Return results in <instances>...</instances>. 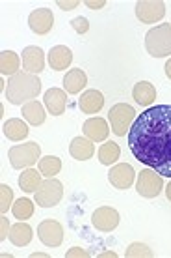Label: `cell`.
Wrapping results in <instances>:
<instances>
[{"mask_svg": "<svg viewBox=\"0 0 171 258\" xmlns=\"http://www.w3.org/2000/svg\"><path fill=\"white\" fill-rule=\"evenodd\" d=\"M78 4H80L78 0H67V2H65V0H58V8H62L64 12H69V10H75V8L78 6Z\"/></svg>", "mask_w": 171, "mask_h": 258, "instance_id": "d6a6232c", "label": "cell"}, {"mask_svg": "<svg viewBox=\"0 0 171 258\" xmlns=\"http://www.w3.org/2000/svg\"><path fill=\"white\" fill-rule=\"evenodd\" d=\"M71 26L76 34H86L89 30V21L86 17H75L71 21Z\"/></svg>", "mask_w": 171, "mask_h": 258, "instance_id": "4dcf8cb0", "label": "cell"}, {"mask_svg": "<svg viewBox=\"0 0 171 258\" xmlns=\"http://www.w3.org/2000/svg\"><path fill=\"white\" fill-rule=\"evenodd\" d=\"M101 256H102V258H108V256L115 258V256H117V252H114V251H108V252H102Z\"/></svg>", "mask_w": 171, "mask_h": 258, "instance_id": "8d00e7d4", "label": "cell"}, {"mask_svg": "<svg viewBox=\"0 0 171 258\" xmlns=\"http://www.w3.org/2000/svg\"><path fill=\"white\" fill-rule=\"evenodd\" d=\"M108 118H110L112 131H114L115 135L125 137L127 131H130L132 120L136 118V110H134V107H130V105H127V103H117L110 109Z\"/></svg>", "mask_w": 171, "mask_h": 258, "instance_id": "5b68a950", "label": "cell"}, {"mask_svg": "<svg viewBox=\"0 0 171 258\" xmlns=\"http://www.w3.org/2000/svg\"><path fill=\"white\" fill-rule=\"evenodd\" d=\"M165 75L171 79V58L167 60V64H165Z\"/></svg>", "mask_w": 171, "mask_h": 258, "instance_id": "d590c367", "label": "cell"}, {"mask_svg": "<svg viewBox=\"0 0 171 258\" xmlns=\"http://www.w3.org/2000/svg\"><path fill=\"white\" fill-rule=\"evenodd\" d=\"M108 133H110L108 123H106V120H102V118H89L88 122L84 123V135L88 137L89 141L101 142L106 139Z\"/></svg>", "mask_w": 171, "mask_h": 258, "instance_id": "d6986e66", "label": "cell"}, {"mask_svg": "<svg viewBox=\"0 0 171 258\" xmlns=\"http://www.w3.org/2000/svg\"><path fill=\"white\" fill-rule=\"evenodd\" d=\"M41 172L34 170V168H26L25 172L19 176V187L25 191V193H36L39 189V185L43 183L41 181Z\"/></svg>", "mask_w": 171, "mask_h": 258, "instance_id": "cb8c5ba5", "label": "cell"}, {"mask_svg": "<svg viewBox=\"0 0 171 258\" xmlns=\"http://www.w3.org/2000/svg\"><path fill=\"white\" fill-rule=\"evenodd\" d=\"M136 15L141 23L152 25L156 21H162L165 15V4L162 0H141L136 4Z\"/></svg>", "mask_w": 171, "mask_h": 258, "instance_id": "ba28073f", "label": "cell"}, {"mask_svg": "<svg viewBox=\"0 0 171 258\" xmlns=\"http://www.w3.org/2000/svg\"><path fill=\"white\" fill-rule=\"evenodd\" d=\"M39 92H41V81L38 75L28 71H19L8 81L6 99L12 105H23L36 99Z\"/></svg>", "mask_w": 171, "mask_h": 258, "instance_id": "7a4b0ae2", "label": "cell"}, {"mask_svg": "<svg viewBox=\"0 0 171 258\" xmlns=\"http://www.w3.org/2000/svg\"><path fill=\"white\" fill-rule=\"evenodd\" d=\"M12 200H13L12 187L6 185V183H2L0 185V212H2V215L8 212V208L12 206Z\"/></svg>", "mask_w": 171, "mask_h": 258, "instance_id": "f546056e", "label": "cell"}, {"mask_svg": "<svg viewBox=\"0 0 171 258\" xmlns=\"http://www.w3.org/2000/svg\"><path fill=\"white\" fill-rule=\"evenodd\" d=\"M38 236L47 247H60L64 241V226L54 219H45L38 226Z\"/></svg>", "mask_w": 171, "mask_h": 258, "instance_id": "9c48e42d", "label": "cell"}, {"mask_svg": "<svg viewBox=\"0 0 171 258\" xmlns=\"http://www.w3.org/2000/svg\"><path fill=\"white\" fill-rule=\"evenodd\" d=\"M52 25H54V15H52L51 10L47 8H39V10H34L30 15H28V26L30 30L39 36H45L52 30Z\"/></svg>", "mask_w": 171, "mask_h": 258, "instance_id": "7c38bea8", "label": "cell"}, {"mask_svg": "<svg viewBox=\"0 0 171 258\" xmlns=\"http://www.w3.org/2000/svg\"><path fill=\"white\" fill-rule=\"evenodd\" d=\"M78 107L84 114H97L104 107V96L99 90H86L78 99Z\"/></svg>", "mask_w": 171, "mask_h": 258, "instance_id": "2e32d148", "label": "cell"}, {"mask_svg": "<svg viewBox=\"0 0 171 258\" xmlns=\"http://www.w3.org/2000/svg\"><path fill=\"white\" fill-rule=\"evenodd\" d=\"M165 197H167V199L171 200V181L167 183V187H165Z\"/></svg>", "mask_w": 171, "mask_h": 258, "instance_id": "74e56055", "label": "cell"}, {"mask_svg": "<svg viewBox=\"0 0 171 258\" xmlns=\"http://www.w3.org/2000/svg\"><path fill=\"white\" fill-rule=\"evenodd\" d=\"M21 58L13 51H2L0 54V73L2 75H15L19 73Z\"/></svg>", "mask_w": 171, "mask_h": 258, "instance_id": "d4e9b609", "label": "cell"}, {"mask_svg": "<svg viewBox=\"0 0 171 258\" xmlns=\"http://www.w3.org/2000/svg\"><path fill=\"white\" fill-rule=\"evenodd\" d=\"M91 223H93V226H95L97 230H101V232H112L115 226L119 225V213H117L115 208L101 206L93 212Z\"/></svg>", "mask_w": 171, "mask_h": 258, "instance_id": "30bf717a", "label": "cell"}, {"mask_svg": "<svg viewBox=\"0 0 171 258\" xmlns=\"http://www.w3.org/2000/svg\"><path fill=\"white\" fill-rule=\"evenodd\" d=\"M39 172L45 176V178H54V176L62 170V161L54 157V155H47V157H41L38 163Z\"/></svg>", "mask_w": 171, "mask_h": 258, "instance_id": "4316f807", "label": "cell"}, {"mask_svg": "<svg viewBox=\"0 0 171 258\" xmlns=\"http://www.w3.org/2000/svg\"><path fill=\"white\" fill-rule=\"evenodd\" d=\"M88 84V75L80 68H73L65 73L64 77V88L67 94H78Z\"/></svg>", "mask_w": 171, "mask_h": 258, "instance_id": "ac0fdd59", "label": "cell"}, {"mask_svg": "<svg viewBox=\"0 0 171 258\" xmlns=\"http://www.w3.org/2000/svg\"><path fill=\"white\" fill-rule=\"evenodd\" d=\"M108 180H110V183H112L115 189L125 191V189H128L134 183V180H136V172H134L132 165H128V163H119V165H115V167L108 172Z\"/></svg>", "mask_w": 171, "mask_h": 258, "instance_id": "8fae6325", "label": "cell"}, {"mask_svg": "<svg viewBox=\"0 0 171 258\" xmlns=\"http://www.w3.org/2000/svg\"><path fill=\"white\" fill-rule=\"evenodd\" d=\"M65 256L67 258H88L89 252L84 251L82 247H73V249H69V251L65 252Z\"/></svg>", "mask_w": 171, "mask_h": 258, "instance_id": "1f68e13d", "label": "cell"}, {"mask_svg": "<svg viewBox=\"0 0 171 258\" xmlns=\"http://www.w3.org/2000/svg\"><path fill=\"white\" fill-rule=\"evenodd\" d=\"M125 256L127 258H152V252L145 243L136 241V243H130V245H128Z\"/></svg>", "mask_w": 171, "mask_h": 258, "instance_id": "f1b7e54d", "label": "cell"}, {"mask_svg": "<svg viewBox=\"0 0 171 258\" xmlns=\"http://www.w3.org/2000/svg\"><path fill=\"white\" fill-rule=\"evenodd\" d=\"M34 234H32V226L25 223V221H19L17 225H13L10 228V241H12L15 247H25L32 241Z\"/></svg>", "mask_w": 171, "mask_h": 258, "instance_id": "44dd1931", "label": "cell"}, {"mask_svg": "<svg viewBox=\"0 0 171 258\" xmlns=\"http://www.w3.org/2000/svg\"><path fill=\"white\" fill-rule=\"evenodd\" d=\"M45 258V256H47V254H45V252H34V254H32V258Z\"/></svg>", "mask_w": 171, "mask_h": 258, "instance_id": "f35d334b", "label": "cell"}, {"mask_svg": "<svg viewBox=\"0 0 171 258\" xmlns=\"http://www.w3.org/2000/svg\"><path fill=\"white\" fill-rule=\"evenodd\" d=\"M23 116L28 123H32V125H41L45 122V109L43 105L32 99V101H28V103L23 105Z\"/></svg>", "mask_w": 171, "mask_h": 258, "instance_id": "7402d4cb", "label": "cell"}, {"mask_svg": "<svg viewBox=\"0 0 171 258\" xmlns=\"http://www.w3.org/2000/svg\"><path fill=\"white\" fill-rule=\"evenodd\" d=\"M43 101L52 116H60V114H64L65 107H67V94L62 88H51L45 92Z\"/></svg>", "mask_w": 171, "mask_h": 258, "instance_id": "4fadbf2b", "label": "cell"}, {"mask_svg": "<svg viewBox=\"0 0 171 258\" xmlns=\"http://www.w3.org/2000/svg\"><path fill=\"white\" fill-rule=\"evenodd\" d=\"M169 25H171V23H169Z\"/></svg>", "mask_w": 171, "mask_h": 258, "instance_id": "ab89813d", "label": "cell"}, {"mask_svg": "<svg viewBox=\"0 0 171 258\" xmlns=\"http://www.w3.org/2000/svg\"><path fill=\"white\" fill-rule=\"evenodd\" d=\"M71 62H73V52L65 45H56L49 51V64H51L52 70L56 71L67 70V66Z\"/></svg>", "mask_w": 171, "mask_h": 258, "instance_id": "ffe728a7", "label": "cell"}, {"mask_svg": "<svg viewBox=\"0 0 171 258\" xmlns=\"http://www.w3.org/2000/svg\"><path fill=\"white\" fill-rule=\"evenodd\" d=\"M164 189V180L162 176L156 172V170H141L138 174V181H136V191H138L141 197H147V199H154L158 197Z\"/></svg>", "mask_w": 171, "mask_h": 258, "instance_id": "52a82bcc", "label": "cell"}, {"mask_svg": "<svg viewBox=\"0 0 171 258\" xmlns=\"http://www.w3.org/2000/svg\"><path fill=\"white\" fill-rule=\"evenodd\" d=\"M23 68L34 75L41 73L45 68V52L36 45L23 49Z\"/></svg>", "mask_w": 171, "mask_h": 258, "instance_id": "5bb4252c", "label": "cell"}, {"mask_svg": "<svg viewBox=\"0 0 171 258\" xmlns=\"http://www.w3.org/2000/svg\"><path fill=\"white\" fill-rule=\"evenodd\" d=\"M64 197V185L56 178H47L36 191V202L41 208H52Z\"/></svg>", "mask_w": 171, "mask_h": 258, "instance_id": "8992f818", "label": "cell"}, {"mask_svg": "<svg viewBox=\"0 0 171 258\" xmlns=\"http://www.w3.org/2000/svg\"><path fill=\"white\" fill-rule=\"evenodd\" d=\"M2 131H4V135L10 139V141H23L26 135H28V127H26V123L19 118H12V120H8L4 122L2 125Z\"/></svg>", "mask_w": 171, "mask_h": 258, "instance_id": "603a6c76", "label": "cell"}, {"mask_svg": "<svg viewBox=\"0 0 171 258\" xmlns=\"http://www.w3.org/2000/svg\"><path fill=\"white\" fill-rule=\"evenodd\" d=\"M104 0H86V6L91 8V10H101V8H104Z\"/></svg>", "mask_w": 171, "mask_h": 258, "instance_id": "e575fe53", "label": "cell"}, {"mask_svg": "<svg viewBox=\"0 0 171 258\" xmlns=\"http://www.w3.org/2000/svg\"><path fill=\"white\" fill-rule=\"evenodd\" d=\"M0 226H2V228H0V241H6V238H8V217H4V215H2V217H0Z\"/></svg>", "mask_w": 171, "mask_h": 258, "instance_id": "836d02e7", "label": "cell"}, {"mask_svg": "<svg viewBox=\"0 0 171 258\" xmlns=\"http://www.w3.org/2000/svg\"><path fill=\"white\" fill-rule=\"evenodd\" d=\"M119 155H121L119 144L114 141L104 142L101 148H99V161H101L102 165H112V163H115L119 159Z\"/></svg>", "mask_w": 171, "mask_h": 258, "instance_id": "484cf974", "label": "cell"}, {"mask_svg": "<svg viewBox=\"0 0 171 258\" xmlns=\"http://www.w3.org/2000/svg\"><path fill=\"white\" fill-rule=\"evenodd\" d=\"M145 49L152 58L171 56V25H156L145 36Z\"/></svg>", "mask_w": 171, "mask_h": 258, "instance_id": "3957f363", "label": "cell"}, {"mask_svg": "<svg viewBox=\"0 0 171 258\" xmlns=\"http://www.w3.org/2000/svg\"><path fill=\"white\" fill-rule=\"evenodd\" d=\"M132 97L141 107H151L156 101V88L149 81H139L132 90Z\"/></svg>", "mask_w": 171, "mask_h": 258, "instance_id": "e0dca14e", "label": "cell"}, {"mask_svg": "<svg viewBox=\"0 0 171 258\" xmlns=\"http://www.w3.org/2000/svg\"><path fill=\"white\" fill-rule=\"evenodd\" d=\"M12 212L15 215V219L26 221L34 215V202L30 199H19L15 200V204L12 206Z\"/></svg>", "mask_w": 171, "mask_h": 258, "instance_id": "83f0119b", "label": "cell"}, {"mask_svg": "<svg viewBox=\"0 0 171 258\" xmlns=\"http://www.w3.org/2000/svg\"><path fill=\"white\" fill-rule=\"evenodd\" d=\"M128 146L139 163L171 178V105L149 107L138 114L128 131Z\"/></svg>", "mask_w": 171, "mask_h": 258, "instance_id": "6da1fadb", "label": "cell"}, {"mask_svg": "<svg viewBox=\"0 0 171 258\" xmlns=\"http://www.w3.org/2000/svg\"><path fill=\"white\" fill-rule=\"evenodd\" d=\"M69 154L75 157L76 161H88L95 154V146L93 141L84 139V137H75L69 144Z\"/></svg>", "mask_w": 171, "mask_h": 258, "instance_id": "9a60e30c", "label": "cell"}, {"mask_svg": "<svg viewBox=\"0 0 171 258\" xmlns=\"http://www.w3.org/2000/svg\"><path fill=\"white\" fill-rule=\"evenodd\" d=\"M39 155H41V146L38 142L17 144V146H12L8 152V157H10L13 168H30L38 163Z\"/></svg>", "mask_w": 171, "mask_h": 258, "instance_id": "277c9868", "label": "cell"}]
</instances>
